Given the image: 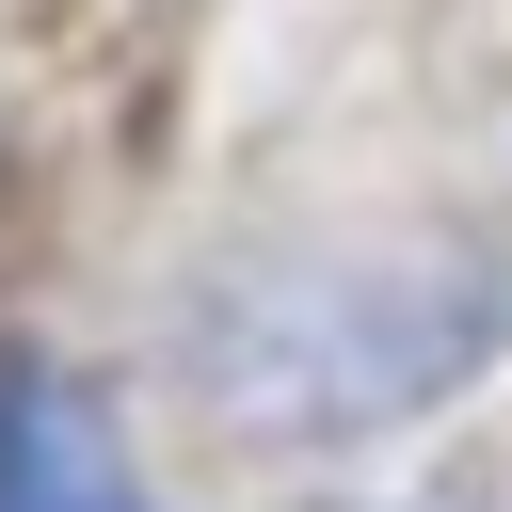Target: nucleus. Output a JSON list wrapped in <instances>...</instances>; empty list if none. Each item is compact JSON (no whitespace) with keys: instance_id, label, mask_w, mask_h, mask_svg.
I'll return each mask as SVG.
<instances>
[{"instance_id":"obj_2","label":"nucleus","mask_w":512,"mask_h":512,"mask_svg":"<svg viewBox=\"0 0 512 512\" xmlns=\"http://www.w3.org/2000/svg\"><path fill=\"white\" fill-rule=\"evenodd\" d=\"M0 512H160L64 368H0Z\"/></svg>"},{"instance_id":"obj_1","label":"nucleus","mask_w":512,"mask_h":512,"mask_svg":"<svg viewBox=\"0 0 512 512\" xmlns=\"http://www.w3.org/2000/svg\"><path fill=\"white\" fill-rule=\"evenodd\" d=\"M496 336V288L464 256H256L192 320V384L224 432H368L464 384Z\"/></svg>"}]
</instances>
